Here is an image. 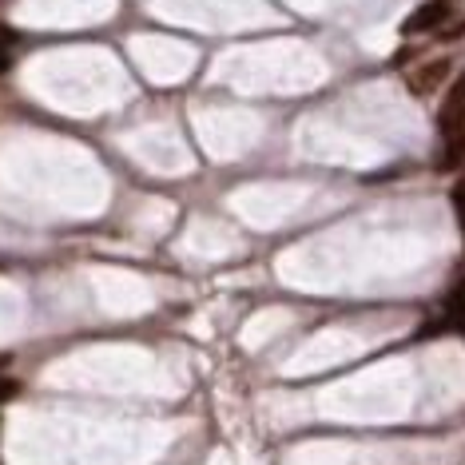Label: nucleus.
<instances>
[{
    "label": "nucleus",
    "mask_w": 465,
    "mask_h": 465,
    "mask_svg": "<svg viewBox=\"0 0 465 465\" xmlns=\"http://www.w3.org/2000/svg\"><path fill=\"white\" fill-rule=\"evenodd\" d=\"M5 68H8V52L0 48V72H5Z\"/></svg>",
    "instance_id": "obj_5"
},
{
    "label": "nucleus",
    "mask_w": 465,
    "mask_h": 465,
    "mask_svg": "<svg viewBox=\"0 0 465 465\" xmlns=\"http://www.w3.org/2000/svg\"><path fill=\"white\" fill-rule=\"evenodd\" d=\"M446 76H450V60H430V64H421L418 72H410V92H414V96H430Z\"/></svg>",
    "instance_id": "obj_3"
},
{
    "label": "nucleus",
    "mask_w": 465,
    "mask_h": 465,
    "mask_svg": "<svg viewBox=\"0 0 465 465\" xmlns=\"http://www.w3.org/2000/svg\"><path fill=\"white\" fill-rule=\"evenodd\" d=\"M438 124H441V132H446V135H465V76L450 88L446 104H441Z\"/></svg>",
    "instance_id": "obj_2"
},
{
    "label": "nucleus",
    "mask_w": 465,
    "mask_h": 465,
    "mask_svg": "<svg viewBox=\"0 0 465 465\" xmlns=\"http://www.w3.org/2000/svg\"><path fill=\"white\" fill-rule=\"evenodd\" d=\"M450 314H453V322H458L461 331H465V282L458 287V294L450 299Z\"/></svg>",
    "instance_id": "obj_4"
},
{
    "label": "nucleus",
    "mask_w": 465,
    "mask_h": 465,
    "mask_svg": "<svg viewBox=\"0 0 465 465\" xmlns=\"http://www.w3.org/2000/svg\"><path fill=\"white\" fill-rule=\"evenodd\" d=\"M450 20V5L446 0H430V5H421L418 13L406 16V25H401V33L406 36H418V33H438L441 25Z\"/></svg>",
    "instance_id": "obj_1"
}]
</instances>
